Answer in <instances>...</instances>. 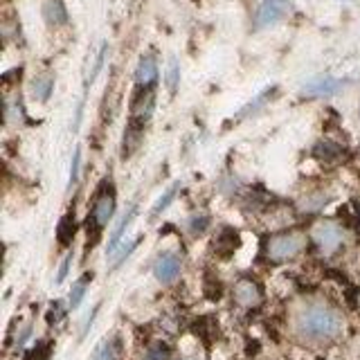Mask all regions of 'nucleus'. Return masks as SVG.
<instances>
[{
	"label": "nucleus",
	"mask_w": 360,
	"mask_h": 360,
	"mask_svg": "<svg viewBox=\"0 0 360 360\" xmlns=\"http://www.w3.org/2000/svg\"><path fill=\"white\" fill-rule=\"evenodd\" d=\"M295 329L304 340L326 342V340H333V338L342 331V320L331 307L313 302V304H307V307L297 313Z\"/></svg>",
	"instance_id": "nucleus-1"
},
{
	"label": "nucleus",
	"mask_w": 360,
	"mask_h": 360,
	"mask_svg": "<svg viewBox=\"0 0 360 360\" xmlns=\"http://www.w3.org/2000/svg\"><path fill=\"white\" fill-rule=\"evenodd\" d=\"M304 248V239L300 234H277L273 239L268 241L266 245V255L270 262L281 264V262H288V259H295Z\"/></svg>",
	"instance_id": "nucleus-2"
},
{
	"label": "nucleus",
	"mask_w": 360,
	"mask_h": 360,
	"mask_svg": "<svg viewBox=\"0 0 360 360\" xmlns=\"http://www.w3.org/2000/svg\"><path fill=\"white\" fill-rule=\"evenodd\" d=\"M104 187H106V183L97 191L93 207H90V217H88V223L90 221L95 223V230L104 228V225L112 219V214H115V194H112V187H108V189H104Z\"/></svg>",
	"instance_id": "nucleus-3"
},
{
	"label": "nucleus",
	"mask_w": 360,
	"mask_h": 360,
	"mask_svg": "<svg viewBox=\"0 0 360 360\" xmlns=\"http://www.w3.org/2000/svg\"><path fill=\"white\" fill-rule=\"evenodd\" d=\"M313 241L322 255H333L342 245V230L335 223H318L313 230Z\"/></svg>",
	"instance_id": "nucleus-4"
},
{
	"label": "nucleus",
	"mask_w": 360,
	"mask_h": 360,
	"mask_svg": "<svg viewBox=\"0 0 360 360\" xmlns=\"http://www.w3.org/2000/svg\"><path fill=\"white\" fill-rule=\"evenodd\" d=\"M290 11V0H264L257 11L255 25L257 27H270L275 22L284 20Z\"/></svg>",
	"instance_id": "nucleus-5"
},
{
	"label": "nucleus",
	"mask_w": 360,
	"mask_h": 360,
	"mask_svg": "<svg viewBox=\"0 0 360 360\" xmlns=\"http://www.w3.org/2000/svg\"><path fill=\"white\" fill-rule=\"evenodd\" d=\"M153 273H155L158 281H162V284H172V281L180 275V259L174 252L160 255L155 259Z\"/></svg>",
	"instance_id": "nucleus-6"
},
{
	"label": "nucleus",
	"mask_w": 360,
	"mask_h": 360,
	"mask_svg": "<svg viewBox=\"0 0 360 360\" xmlns=\"http://www.w3.org/2000/svg\"><path fill=\"white\" fill-rule=\"evenodd\" d=\"M234 300L236 304H241V307L252 309L262 302V288H259L252 279H241L239 284L234 286Z\"/></svg>",
	"instance_id": "nucleus-7"
},
{
	"label": "nucleus",
	"mask_w": 360,
	"mask_h": 360,
	"mask_svg": "<svg viewBox=\"0 0 360 360\" xmlns=\"http://www.w3.org/2000/svg\"><path fill=\"white\" fill-rule=\"evenodd\" d=\"M155 79H158V65L155 59L151 54H146L140 59L138 70H135V84H138V90H149L155 86Z\"/></svg>",
	"instance_id": "nucleus-8"
},
{
	"label": "nucleus",
	"mask_w": 360,
	"mask_h": 360,
	"mask_svg": "<svg viewBox=\"0 0 360 360\" xmlns=\"http://www.w3.org/2000/svg\"><path fill=\"white\" fill-rule=\"evenodd\" d=\"M340 88H342V82H338V79L318 77V79H313V82H309L302 90H304V95H309V97H329L338 93Z\"/></svg>",
	"instance_id": "nucleus-9"
},
{
	"label": "nucleus",
	"mask_w": 360,
	"mask_h": 360,
	"mask_svg": "<svg viewBox=\"0 0 360 360\" xmlns=\"http://www.w3.org/2000/svg\"><path fill=\"white\" fill-rule=\"evenodd\" d=\"M43 18L48 20V25H63L68 20L63 0H48V3L43 5Z\"/></svg>",
	"instance_id": "nucleus-10"
},
{
	"label": "nucleus",
	"mask_w": 360,
	"mask_h": 360,
	"mask_svg": "<svg viewBox=\"0 0 360 360\" xmlns=\"http://www.w3.org/2000/svg\"><path fill=\"white\" fill-rule=\"evenodd\" d=\"M77 234V223H75V217L72 214H65V217L59 221V228H56V241L61 245H70L72 239Z\"/></svg>",
	"instance_id": "nucleus-11"
},
{
	"label": "nucleus",
	"mask_w": 360,
	"mask_h": 360,
	"mask_svg": "<svg viewBox=\"0 0 360 360\" xmlns=\"http://www.w3.org/2000/svg\"><path fill=\"white\" fill-rule=\"evenodd\" d=\"M95 360H122V342L120 338H112V340H106L97 349Z\"/></svg>",
	"instance_id": "nucleus-12"
},
{
	"label": "nucleus",
	"mask_w": 360,
	"mask_h": 360,
	"mask_svg": "<svg viewBox=\"0 0 360 360\" xmlns=\"http://www.w3.org/2000/svg\"><path fill=\"white\" fill-rule=\"evenodd\" d=\"M52 86H54V82H52L50 75L37 77V79H34V84H32V93H34V97H37L39 101H45V99L50 97V93H52Z\"/></svg>",
	"instance_id": "nucleus-13"
},
{
	"label": "nucleus",
	"mask_w": 360,
	"mask_h": 360,
	"mask_svg": "<svg viewBox=\"0 0 360 360\" xmlns=\"http://www.w3.org/2000/svg\"><path fill=\"white\" fill-rule=\"evenodd\" d=\"M135 217V210L131 207L129 210V214H124V217L120 219V223H117V228H115V232L110 234V241H108V252H115V248H117V243H120V239H122V234H124V230L129 228V223H131V219Z\"/></svg>",
	"instance_id": "nucleus-14"
},
{
	"label": "nucleus",
	"mask_w": 360,
	"mask_h": 360,
	"mask_svg": "<svg viewBox=\"0 0 360 360\" xmlns=\"http://www.w3.org/2000/svg\"><path fill=\"white\" fill-rule=\"evenodd\" d=\"M93 279V275H84V277H79L75 284H72V290H70V307L77 309L79 304H82L84 295H86V288H88V281Z\"/></svg>",
	"instance_id": "nucleus-15"
},
{
	"label": "nucleus",
	"mask_w": 360,
	"mask_h": 360,
	"mask_svg": "<svg viewBox=\"0 0 360 360\" xmlns=\"http://www.w3.org/2000/svg\"><path fill=\"white\" fill-rule=\"evenodd\" d=\"M178 187H180V185H174L172 189H167V191H165V196H162V198H158V202L153 205V212H151V219H155L158 214L165 212V210L169 207V202H172V200L176 198V191H178Z\"/></svg>",
	"instance_id": "nucleus-16"
},
{
	"label": "nucleus",
	"mask_w": 360,
	"mask_h": 360,
	"mask_svg": "<svg viewBox=\"0 0 360 360\" xmlns=\"http://www.w3.org/2000/svg\"><path fill=\"white\" fill-rule=\"evenodd\" d=\"M315 155L318 158H326V160H331V158H338L340 155V146L333 144V142H320L315 146Z\"/></svg>",
	"instance_id": "nucleus-17"
},
{
	"label": "nucleus",
	"mask_w": 360,
	"mask_h": 360,
	"mask_svg": "<svg viewBox=\"0 0 360 360\" xmlns=\"http://www.w3.org/2000/svg\"><path fill=\"white\" fill-rule=\"evenodd\" d=\"M207 225H210V219L205 217V214H200V217H191V221H189V232L194 234V236H198V234L205 232Z\"/></svg>",
	"instance_id": "nucleus-18"
},
{
	"label": "nucleus",
	"mask_w": 360,
	"mask_h": 360,
	"mask_svg": "<svg viewBox=\"0 0 360 360\" xmlns=\"http://www.w3.org/2000/svg\"><path fill=\"white\" fill-rule=\"evenodd\" d=\"M146 360H169V349L165 345H155L149 354H146Z\"/></svg>",
	"instance_id": "nucleus-19"
},
{
	"label": "nucleus",
	"mask_w": 360,
	"mask_h": 360,
	"mask_svg": "<svg viewBox=\"0 0 360 360\" xmlns=\"http://www.w3.org/2000/svg\"><path fill=\"white\" fill-rule=\"evenodd\" d=\"M167 82H169V88H172V93L176 90V86H178V63H176V59L172 61V65H169V75H167Z\"/></svg>",
	"instance_id": "nucleus-20"
},
{
	"label": "nucleus",
	"mask_w": 360,
	"mask_h": 360,
	"mask_svg": "<svg viewBox=\"0 0 360 360\" xmlns=\"http://www.w3.org/2000/svg\"><path fill=\"white\" fill-rule=\"evenodd\" d=\"M70 264H72V255H65V259H63V262H61V268H59V273H56V284H61V281L65 279L68 270H70Z\"/></svg>",
	"instance_id": "nucleus-21"
},
{
	"label": "nucleus",
	"mask_w": 360,
	"mask_h": 360,
	"mask_svg": "<svg viewBox=\"0 0 360 360\" xmlns=\"http://www.w3.org/2000/svg\"><path fill=\"white\" fill-rule=\"evenodd\" d=\"M79 162H82V153H79V149L75 151L72 155V167H70V185L77 183V176H79Z\"/></svg>",
	"instance_id": "nucleus-22"
},
{
	"label": "nucleus",
	"mask_w": 360,
	"mask_h": 360,
	"mask_svg": "<svg viewBox=\"0 0 360 360\" xmlns=\"http://www.w3.org/2000/svg\"><path fill=\"white\" fill-rule=\"evenodd\" d=\"M104 56H106V45L101 48V52H99V56H97V63H95V68H93V75H90V82L99 75V70H101V65H104Z\"/></svg>",
	"instance_id": "nucleus-23"
},
{
	"label": "nucleus",
	"mask_w": 360,
	"mask_h": 360,
	"mask_svg": "<svg viewBox=\"0 0 360 360\" xmlns=\"http://www.w3.org/2000/svg\"><path fill=\"white\" fill-rule=\"evenodd\" d=\"M183 360H198L196 356H187V358H183Z\"/></svg>",
	"instance_id": "nucleus-24"
}]
</instances>
